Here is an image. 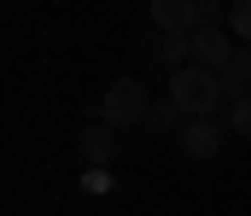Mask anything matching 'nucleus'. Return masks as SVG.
I'll return each mask as SVG.
<instances>
[{
  "label": "nucleus",
  "mask_w": 251,
  "mask_h": 216,
  "mask_svg": "<svg viewBox=\"0 0 251 216\" xmlns=\"http://www.w3.org/2000/svg\"><path fill=\"white\" fill-rule=\"evenodd\" d=\"M181 152L187 158H216L222 152V123H181Z\"/></svg>",
  "instance_id": "5"
},
{
  "label": "nucleus",
  "mask_w": 251,
  "mask_h": 216,
  "mask_svg": "<svg viewBox=\"0 0 251 216\" xmlns=\"http://www.w3.org/2000/svg\"><path fill=\"white\" fill-rule=\"evenodd\" d=\"M228 35H234L240 47H251V0H234V6H228Z\"/></svg>",
  "instance_id": "10"
},
{
  "label": "nucleus",
  "mask_w": 251,
  "mask_h": 216,
  "mask_svg": "<svg viewBox=\"0 0 251 216\" xmlns=\"http://www.w3.org/2000/svg\"><path fill=\"white\" fill-rule=\"evenodd\" d=\"M111 158H117V129H105V123H88V129H82V164L105 169Z\"/></svg>",
  "instance_id": "6"
},
{
  "label": "nucleus",
  "mask_w": 251,
  "mask_h": 216,
  "mask_svg": "<svg viewBox=\"0 0 251 216\" xmlns=\"http://www.w3.org/2000/svg\"><path fill=\"white\" fill-rule=\"evenodd\" d=\"M82 187H88V193H111V175H105V169H88Z\"/></svg>",
  "instance_id": "12"
},
{
  "label": "nucleus",
  "mask_w": 251,
  "mask_h": 216,
  "mask_svg": "<svg viewBox=\"0 0 251 216\" xmlns=\"http://www.w3.org/2000/svg\"><path fill=\"white\" fill-rule=\"evenodd\" d=\"M152 53H158V65H164V71L176 76V71H187V65H193V35H158V47H152Z\"/></svg>",
  "instance_id": "7"
},
{
  "label": "nucleus",
  "mask_w": 251,
  "mask_h": 216,
  "mask_svg": "<svg viewBox=\"0 0 251 216\" xmlns=\"http://www.w3.org/2000/svg\"><path fill=\"white\" fill-rule=\"evenodd\" d=\"M146 111H152V94L123 76V82H111L105 94H100V123L105 129H146Z\"/></svg>",
  "instance_id": "2"
},
{
  "label": "nucleus",
  "mask_w": 251,
  "mask_h": 216,
  "mask_svg": "<svg viewBox=\"0 0 251 216\" xmlns=\"http://www.w3.org/2000/svg\"><path fill=\"white\" fill-rule=\"evenodd\" d=\"M170 99H176V111H181L187 123H210V117L222 111V76L187 65V71L170 76Z\"/></svg>",
  "instance_id": "1"
},
{
  "label": "nucleus",
  "mask_w": 251,
  "mask_h": 216,
  "mask_svg": "<svg viewBox=\"0 0 251 216\" xmlns=\"http://www.w3.org/2000/svg\"><path fill=\"white\" fill-rule=\"evenodd\" d=\"M222 94H234V105L251 99V47H240V53H234V65L222 71Z\"/></svg>",
  "instance_id": "8"
},
{
  "label": "nucleus",
  "mask_w": 251,
  "mask_h": 216,
  "mask_svg": "<svg viewBox=\"0 0 251 216\" xmlns=\"http://www.w3.org/2000/svg\"><path fill=\"white\" fill-rule=\"evenodd\" d=\"M152 24L164 35H193L199 29V0H152Z\"/></svg>",
  "instance_id": "4"
},
{
  "label": "nucleus",
  "mask_w": 251,
  "mask_h": 216,
  "mask_svg": "<svg viewBox=\"0 0 251 216\" xmlns=\"http://www.w3.org/2000/svg\"><path fill=\"white\" fill-rule=\"evenodd\" d=\"M176 123H181V111H176V99H170V94H164V99H152V111H146V129H152V135H170Z\"/></svg>",
  "instance_id": "9"
},
{
  "label": "nucleus",
  "mask_w": 251,
  "mask_h": 216,
  "mask_svg": "<svg viewBox=\"0 0 251 216\" xmlns=\"http://www.w3.org/2000/svg\"><path fill=\"white\" fill-rule=\"evenodd\" d=\"M234 53H240V41H234L228 29H199V35H193V65H199V71H210V76L228 71V65H234Z\"/></svg>",
  "instance_id": "3"
},
{
  "label": "nucleus",
  "mask_w": 251,
  "mask_h": 216,
  "mask_svg": "<svg viewBox=\"0 0 251 216\" xmlns=\"http://www.w3.org/2000/svg\"><path fill=\"white\" fill-rule=\"evenodd\" d=\"M228 129H234L240 141H251V99H240V105L228 111Z\"/></svg>",
  "instance_id": "11"
}]
</instances>
